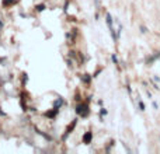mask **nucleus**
<instances>
[{
  "label": "nucleus",
  "instance_id": "2",
  "mask_svg": "<svg viewBox=\"0 0 160 154\" xmlns=\"http://www.w3.org/2000/svg\"><path fill=\"white\" fill-rule=\"evenodd\" d=\"M91 139H93V133L91 132H87V133H84V136H83V143L89 144V143L91 142Z\"/></svg>",
  "mask_w": 160,
  "mask_h": 154
},
{
  "label": "nucleus",
  "instance_id": "8",
  "mask_svg": "<svg viewBox=\"0 0 160 154\" xmlns=\"http://www.w3.org/2000/svg\"><path fill=\"white\" fill-rule=\"evenodd\" d=\"M139 108H140V111H145V104L142 101H139Z\"/></svg>",
  "mask_w": 160,
  "mask_h": 154
},
{
  "label": "nucleus",
  "instance_id": "1",
  "mask_svg": "<svg viewBox=\"0 0 160 154\" xmlns=\"http://www.w3.org/2000/svg\"><path fill=\"white\" fill-rule=\"evenodd\" d=\"M89 106H87V104H79L77 106H76V114L80 115V116H87L89 115Z\"/></svg>",
  "mask_w": 160,
  "mask_h": 154
},
{
  "label": "nucleus",
  "instance_id": "9",
  "mask_svg": "<svg viewBox=\"0 0 160 154\" xmlns=\"http://www.w3.org/2000/svg\"><path fill=\"white\" fill-rule=\"evenodd\" d=\"M140 30H142V32H143V34H146V32H148V30H146V27H143V25H142V27H140Z\"/></svg>",
  "mask_w": 160,
  "mask_h": 154
},
{
  "label": "nucleus",
  "instance_id": "6",
  "mask_svg": "<svg viewBox=\"0 0 160 154\" xmlns=\"http://www.w3.org/2000/svg\"><path fill=\"white\" fill-rule=\"evenodd\" d=\"M45 10V4H38L36 6V11H44Z\"/></svg>",
  "mask_w": 160,
  "mask_h": 154
},
{
  "label": "nucleus",
  "instance_id": "5",
  "mask_svg": "<svg viewBox=\"0 0 160 154\" xmlns=\"http://www.w3.org/2000/svg\"><path fill=\"white\" fill-rule=\"evenodd\" d=\"M83 81L84 83H90V74H83Z\"/></svg>",
  "mask_w": 160,
  "mask_h": 154
},
{
  "label": "nucleus",
  "instance_id": "7",
  "mask_svg": "<svg viewBox=\"0 0 160 154\" xmlns=\"http://www.w3.org/2000/svg\"><path fill=\"white\" fill-rule=\"evenodd\" d=\"M45 115H46V116H49V118H53V116H55V115H56V111H51V112H46V114H45Z\"/></svg>",
  "mask_w": 160,
  "mask_h": 154
},
{
  "label": "nucleus",
  "instance_id": "3",
  "mask_svg": "<svg viewBox=\"0 0 160 154\" xmlns=\"http://www.w3.org/2000/svg\"><path fill=\"white\" fill-rule=\"evenodd\" d=\"M76 123H77V120H73V122H72V123H70V125H69V126H67V130H66V134H65V136H63V139H66V137H67V134H69V133H72V130H73V129H75Z\"/></svg>",
  "mask_w": 160,
  "mask_h": 154
},
{
  "label": "nucleus",
  "instance_id": "4",
  "mask_svg": "<svg viewBox=\"0 0 160 154\" xmlns=\"http://www.w3.org/2000/svg\"><path fill=\"white\" fill-rule=\"evenodd\" d=\"M17 0H3V4L4 6H11V4H16Z\"/></svg>",
  "mask_w": 160,
  "mask_h": 154
}]
</instances>
